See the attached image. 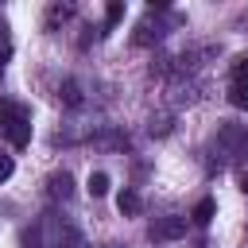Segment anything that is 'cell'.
Listing matches in <instances>:
<instances>
[{"mask_svg": "<svg viewBox=\"0 0 248 248\" xmlns=\"http://www.w3.org/2000/svg\"><path fill=\"white\" fill-rule=\"evenodd\" d=\"M0 132L8 136L12 147H27V143H31V116H27V108L4 101V105H0Z\"/></svg>", "mask_w": 248, "mask_h": 248, "instance_id": "1", "label": "cell"}, {"mask_svg": "<svg viewBox=\"0 0 248 248\" xmlns=\"http://www.w3.org/2000/svg\"><path fill=\"white\" fill-rule=\"evenodd\" d=\"M186 236V217H159L151 225V240H178Z\"/></svg>", "mask_w": 248, "mask_h": 248, "instance_id": "2", "label": "cell"}, {"mask_svg": "<svg viewBox=\"0 0 248 248\" xmlns=\"http://www.w3.org/2000/svg\"><path fill=\"white\" fill-rule=\"evenodd\" d=\"M46 194H50V198H62V202H66V198L74 194V178H70L66 170H54V174L46 178Z\"/></svg>", "mask_w": 248, "mask_h": 248, "instance_id": "3", "label": "cell"}, {"mask_svg": "<svg viewBox=\"0 0 248 248\" xmlns=\"http://www.w3.org/2000/svg\"><path fill=\"white\" fill-rule=\"evenodd\" d=\"M116 209H120L124 217H136V213L143 209V198H140V194H136L132 186H124V190L116 194Z\"/></svg>", "mask_w": 248, "mask_h": 248, "instance_id": "4", "label": "cell"}, {"mask_svg": "<svg viewBox=\"0 0 248 248\" xmlns=\"http://www.w3.org/2000/svg\"><path fill=\"white\" fill-rule=\"evenodd\" d=\"M213 217H217V202H213V198H202V202L194 205V213H190L194 225H209Z\"/></svg>", "mask_w": 248, "mask_h": 248, "instance_id": "5", "label": "cell"}, {"mask_svg": "<svg viewBox=\"0 0 248 248\" xmlns=\"http://www.w3.org/2000/svg\"><path fill=\"white\" fill-rule=\"evenodd\" d=\"M58 97H62V105H66V108H78V105H81V85H78L74 78H66V81H62V89H58Z\"/></svg>", "mask_w": 248, "mask_h": 248, "instance_id": "6", "label": "cell"}, {"mask_svg": "<svg viewBox=\"0 0 248 248\" xmlns=\"http://www.w3.org/2000/svg\"><path fill=\"white\" fill-rule=\"evenodd\" d=\"M229 105L240 108V112H248V81H232L229 85Z\"/></svg>", "mask_w": 248, "mask_h": 248, "instance_id": "7", "label": "cell"}, {"mask_svg": "<svg viewBox=\"0 0 248 248\" xmlns=\"http://www.w3.org/2000/svg\"><path fill=\"white\" fill-rule=\"evenodd\" d=\"M85 190H89L93 198H105V194H108V174H105V170H93L89 182H85Z\"/></svg>", "mask_w": 248, "mask_h": 248, "instance_id": "8", "label": "cell"}, {"mask_svg": "<svg viewBox=\"0 0 248 248\" xmlns=\"http://www.w3.org/2000/svg\"><path fill=\"white\" fill-rule=\"evenodd\" d=\"M70 16H74V8H70V4H50V12H46V23L54 27V23H66Z\"/></svg>", "mask_w": 248, "mask_h": 248, "instance_id": "9", "label": "cell"}, {"mask_svg": "<svg viewBox=\"0 0 248 248\" xmlns=\"http://www.w3.org/2000/svg\"><path fill=\"white\" fill-rule=\"evenodd\" d=\"M54 248H81V236H78L74 229H62V232L54 236Z\"/></svg>", "mask_w": 248, "mask_h": 248, "instance_id": "10", "label": "cell"}, {"mask_svg": "<svg viewBox=\"0 0 248 248\" xmlns=\"http://www.w3.org/2000/svg\"><path fill=\"white\" fill-rule=\"evenodd\" d=\"M120 19H124V4H120V0H112V4L105 8V27H116Z\"/></svg>", "mask_w": 248, "mask_h": 248, "instance_id": "11", "label": "cell"}, {"mask_svg": "<svg viewBox=\"0 0 248 248\" xmlns=\"http://www.w3.org/2000/svg\"><path fill=\"white\" fill-rule=\"evenodd\" d=\"M19 248H43V232L39 229H23L19 232Z\"/></svg>", "mask_w": 248, "mask_h": 248, "instance_id": "12", "label": "cell"}, {"mask_svg": "<svg viewBox=\"0 0 248 248\" xmlns=\"http://www.w3.org/2000/svg\"><path fill=\"white\" fill-rule=\"evenodd\" d=\"M232 81H248V54L232 58Z\"/></svg>", "mask_w": 248, "mask_h": 248, "instance_id": "13", "label": "cell"}, {"mask_svg": "<svg viewBox=\"0 0 248 248\" xmlns=\"http://www.w3.org/2000/svg\"><path fill=\"white\" fill-rule=\"evenodd\" d=\"M12 170H16V167H12V159H8V155H0V182H8V178H12Z\"/></svg>", "mask_w": 248, "mask_h": 248, "instance_id": "14", "label": "cell"}, {"mask_svg": "<svg viewBox=\"0 0 248 248\" xmlns=\"http://www.w3.org/2000/svg\"><path fill=\"white\" fill-rule=\"evenodd\" d=\"M240 190H244V194H248V170H244V174H240Z\"/></svg>", "mask_w": 248, "mask_h": 248, "instance_id": "15", "label": "cell"}]
</instances>
